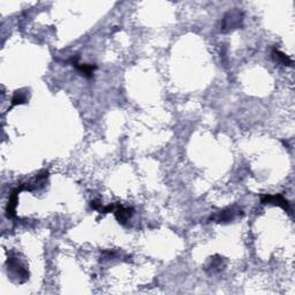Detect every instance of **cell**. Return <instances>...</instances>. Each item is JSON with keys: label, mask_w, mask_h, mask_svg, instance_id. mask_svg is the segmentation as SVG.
I'll return each instance as SVG.
<instances>
[{"label": "cell", "mask_w": 295, "mask_h": 295, "mask_svg": "<svg viewBox=\"0 0 295 295\" xmlns=\"http://www.w3.org/2000/svg\"><path fill=\"white\" fill-rule=\"evenodd\" d=\"M261 203H262V204L277 205V207H280L281 209H284L285 211L291 210L290 202H288L281 194H276V195H264L261 197Z\"/></svg>", "instance_id": "obj_4"}, {"label": "cell", "mask_w": 295, "mask_h": 295, "mask_svg": "<svg viewBox=\"0 0 295 295\" xmlns=\"http://www.w3.org/2000/svg\"><path fill=\"white\" fill-rule=\"evenodd\" d=\"M113 213H115V219L118 220L119 224H121V225H126L127 221L131 219V216H133L134 209L124 207V205H121L120 203H115V211H113Z\"/></svg>", "instance_id": "obj_6"}, {"label": "cell", "mask_w": 295, "mask_h": 295, "mask_svg": "<svg viewBox=\"0 0 295 295\" xmlns=\"http://www.w3.org/2000/svg\"><path fill=\"white\" fill-rule=\"evenodd\" d=\"M241 216H244V211L235 207H232L224 209V210L212 214L210 220L216 221V223H229V221H233Z\"/></svg>", "instance_id": "obj_2"}, {"label": "cell", "mask_w": 295, "mask_h": 295, "mask_svg": "<svg viewBox=\"0 0 295 295\" xmlns=\"http://www.w3.org/2000/svg\"><path fill=\"white\" fill-rule=\"evenodd\" d=\"M28 101V97L26 92L22 91H15L13 98H12V106H16V105H22V104H26Z\"/></svg>", "instance_id": "obj_10"}, {"label": "cell", "mask_w": 295, "mask_h": 295, "mask_svg": "<svg viewBox=\"0 0 295 295\" xmlns=\"http://www.w3.org/2000/svg\"><path fill=\"white\" fill-rule=\"evenodd\" d=\"M242 22H244V13L240 12L239 9H233V11L227 12L223 18V22H221L220 32H233V30L241 27Z\"/></svg>", "instance_id": "obj_1"}, {"label": "cell", "mask_w": 295, "mask_h": 295, "mask_svg": "<svg viewBox=\"0 0 295 295\" xmlns=\"http://www.w3.org/2000/svg\"><path fill=\"white\" fill-rule=\"evenodd\" d=\"M79 57L72 58L70 59V63L74 67H75L76 69L79 70L80 73L82 74V75H84L85 78H92L94 76V72L97 69L96 65H88V64H79Z\"/></svg>", "instance_id": "obj_7"}, {"label": "cell", "mask_w": 295, "mask_h": 295, "mask_svg": "<svg viewBox=\"0 0 295 295\" xmlns=\"http://www.w3.org/2000/svg\"><path fill=\"white\" fill-rule=\"evenodd\" d=\"M226 266V261L225 258L219 256V255H214L213 257H210L209 262L205 266V271L209 275H214V273H219L225 269Z\"/></svg>", "instance_id": "obj_5"}, {"label": "cell", "mask_w": 295, "mask_h": 295, "mask_svg": "<svg viewBox=\"0 0 295 295\" xmlns=\"http://www.w3.org/2000/svg\"><path fill=\"white\" fill-rule=\"evenodd\" d=\"M6 265H7L8 271L14 273V276L17 277V278H22L23 282L28 280V278H29V272H28V270L22 265V263H21L16 257H8Z\"/></svg>", "instance_id": "obj_3"}, {"label": "cell", "mask_w": 295, "mask_h": 295, "mask_svg": "<svg viewBox=\"0 0 295 295\" xmlns=\"http://www.w3.org/2000/svg\"><path fill=\"white\" fill-rule=\"evenodd\" d=\"M20 193H21V189L17 187V188H15L13 192L11 193V195H9V201H8L7 208H6V212H7L8 218L16 217V214H15V208H16V205H17L18 194Z\"/></svg>", "instance_id": "obj_8"}, {"label": "cell", "mask_w": 295, "mask_h": 295, "mask_svg": "<svg viewBox=\"0 0 295 295\" xmlns=\"http://www.w3.org/2000/svg\"><path fill=\"white\" fill-rule=\"evenodd\" d=\"M271 55H272V59L275 60L276 63L281 64L284 65V66H288V67L293 66V60H292L287 54L282 53L281 51H279L277 48L273 49Z\"/></svg>", "instance_id": "obj_9"}, {"label": "cell", "mask_w": 295, "mask_h": 295, "mask_svg": "<svg viewBox=\"0 0 295 295\" xmlns=\"http://www.w3.org/2000/svg\"><path fill=\"white\" fill-rule=\"evenodd\" d=\"M90 205H91V208L94 209V210H97L98 212H100V210L104 207V205L101 204V203L99 201H97V199H94V201H91L90 202Z\"/></svg>", "instance_id": "obj_11"}]
</instances>
